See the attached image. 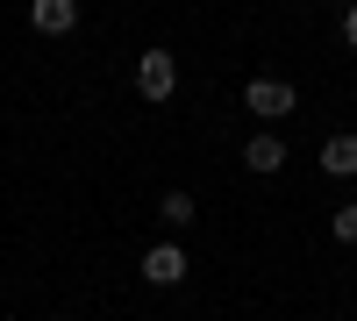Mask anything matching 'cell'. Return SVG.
I'll return each mask as SVG.
<instances>
[{"instance_id":"cell-1","label":"cell","mask_w":357,"mask_h":321,"mask_svg":"<svg viewBox=\"0 0 357 321\" xmlns=\"http://www.w3.org/2000/svg\"><path fill=\"white\" fill-rule=\"evenodd\" d=\"M243 107L257 114V122H286V114L301 107V93H293L286 79H250V86H243Z\"/></svg>"},{"instance_id":"cell-2","label":"cell","mask_w":357,"mask_h":321,"mask_svg":"<svg viewBox=\"0 0 357 321\" xmlns=\"http://www.w3.org/2000/svg\"><path fill=\"white\" fill-rule=\"evenodd\" d=\"M172 86H178V57L172 50H143L136 57V93L143 100H172Z\"/></svg>"},{"instance_id":"cell-3","label":"cell","mask_w":357,"mask_h":321,"mask_svg":"<svg viewBox=\"0 0 357 321\" xmlns=\"http://www.w3.org/2000/svg\"><path fill=\"white\" fill-rule=\"evenodd\" d=\"M186 279V243H151L143 250V285H178Z\"/></svg>"},{"instance_id":"cell-4","label":"cell","mask_w":357,"mask_h":321,"mask_svg":"<svg viewBox=\"0 0 357 321\" xmlns=\"http://www.w3.org/2000/svg\"><path fill=\"white\" fill-rule=\"evenodd\" d=\"M29 22H36V36H72L79 29V0H29Z\"/></svg>"},{"instance_id":"cell-5","label":"cell","mask_w":357,"mask_h":321,"mask_svg":"<svg viewBox=\"0 0 357 321\" xmlns=\"http://www.w3.org/2000/svg\"><path fill=\"white\" fill-rule=\"evenodd\" d=\"M243 171H257V179H272V171H286V143H279L272 129H257V136L243 143Z\"/></svg>"},{"instance_id":"cell-6","label":"cell","mask_w":357,"mask_h":321,"mask_svg":"<svg viewBox=\"0 0 357 321\" xmlns=\"http://www.w3.org/2000/svg\"><path fill=\"white\" fill-rule=\"evenodd\" d=\"M321 171H329V179H357V136L350 129L321 143Z\"/></svg>"},{"instance_id":"cell-7","label":"cell","mask_w":357,"mask_h":321,"mask_svg":"<svg viewBox=\"0 0 357 321\" xmlns=\"http://www.w3.org/2000/svg\"><path fill=\"white\" fill-rule=\"evenodd\" d=\"M158 214H165L172 228H186V221H193V193H178V186H172V193L158 200Z\"/></svg>"},{"instance_id":"cell-8","label":"cell","mask_w":357,"mask_h":321,"mask_svg":"<svg viewBox=\"0 0 357 321\" xmlns=\"http://www.w3.org/2000/svg\"><path fill=\"white\" fill-rule=\"evenodd\" d=\"M329 236H336V243H357V200L329 214Z\"/></svg>"},{"instance_id":"cell-9","label":"cell","mask_w":357,"mask_h":321,"mask_svg":"<svg viewBox=\"0 0 357 321\" xmlns=\"http://www.w3.org/2000/svg\"><path fill=\"white\" fill-rule=\"evenodd\" d=\"M343 43L357 50V0H350V8H343Z\"/></svg>"}]
</instances>
